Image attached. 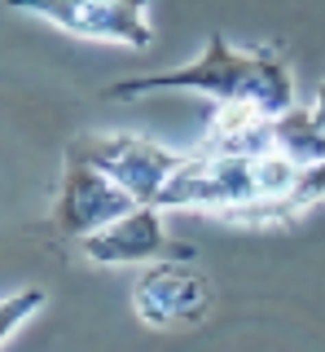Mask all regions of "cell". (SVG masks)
I'll return each mask as SVG.
<instances>
[{
  "label": "cell",
  "mask_w": 325,
  "mask_h": 352,
  "mask_svg": "<svg viewBox=\"0 0 325 352\" xmlns=\"http://www.w3.org/2000/svg\"><path fill=\"white\" fill-rule=\"evenodd\" d=\"M202 93L211 102H251L264 106L268 115H286L295 106V80H290V66L277 49H233L224 40V31H211L207 49L185 66H171V71H154V75H136V80H119L106 88V97H149V93Z\"/></svg>",
  "instance_id": "obj_1"
},
{
  "label": "cell",
  "mask_w": 325,
  "mask_h": 352,
  "mask_svg": "<svg viewBox=\"0 0 325 352\" xmlns=\"http://www.w3.org/2000/svg\"><path fill=\"white\" fill-rule=\"evenodd\" d=\"M264 198V154H211L193 150L176 168L154 207L162 212H207L220 216L224 207Z\"/></svg>",
  "instance_id": "obj_2"
},
{
  "label": "cell",
  "mask_w": 325,
  "mask_h": 352,
  "mask_svg": "<svg viewBox=\"0 0 325 352\" xmlns=\"http://www.w3.org/2000/svg\"><path fill=\"white\" fill-rule=\"evenodd\" d=\"M67 159H80L88 168L106 172L136 203H154L162 194V185L176 176V168L189 154H176V150L158 146V141L141 137V132H80V137H71Z\"/></svg>",
  "instance_id": "obj_3"
},
{
  "label": "cell",
  "mask_w": 325,
  "mask_h": 352,
  "mask_svg": "<svg viewBox=\"0 0 325 352\" xmlns=\"http://www.w3.org/2000/svg\"><path fill=\"white\" fill-rule=\"evenodd\" d=\"M5 5L18 14L45 18L80 40H101L136 53L154 44V27L145 18L149 0H5Z\"/></svg>",
  "instance_id": "obj_4"
},
{
  "label": "cell",
  "mask_w": 325,
  "mask_h": 352,
  "mask_svg": "<svg viewBox=\"0 0 325 352\" xmlns=\"http://www.w3.org/2000/svg\"><path fill=\"white\" fill-rule=\"evenodd\" d=\"M211 282L189 260H154L132 286V308L149 330H176V326H198L211 313Z\"/></svg>",
  "instance_id": "obj_5"
},
{
  "label": "cell",
  "mask_w": 325,
  "mask_h": 352,
  "mask_svg": "<svg viewBox=\"0 0 325 352\" xmlns=\"http://www.w3.org/2000/svg\"><path fill=\"white\" fill-rule=\"evenodd\" d=\"M132 207H136V198L119 181H110L106 172H97L80 159H62V181H58V198H53V225H58V234L84 242L88 234L106 229L110 220L128 216Z\"/></svg>",
  "instance_id": "obj_6"
},
{
  "label": "cell",
  "mask_w": 325,
  "mask_h": 352,
  "mask_svg": "<svg viewBox=\"0 0 325 352\" xmlns=\"http://www.w3.org/2000/svg\"><path fill=\"white\" fill-rule=\"evenodd\" d=\"M162 207L136 203L128 216L110 220L106 229H97L80 242V256L88 264H154L171 251L167 229H162Z\"/></svg>",
  "instance_id": "obj_7"
},
{
  "label": "cell",
  "mask_w": 325,
  "mask_h": 352,
  "mask_svg": "<svg viewBox=\"0 0 325 352\" xmlns=\"http://www.w3.org/2000/svg\"><path fill=\"white\" fill-rule=\"evenodd\" d=\"M277 115H268L264 106L251 102H220L207 124V146L211 154H268L277 150L273 141Z\"/></svg>",
  "instance_id": "obj_8"
},
{
  "label": "cell",
  "mask_w": 325,
  "mask_h": 352,
  "mask_svg": "<svg viewBox=\"0 0 325 352\" xmlns=\"http://www.w3.org/2000/svg\"><path fill=\"white\" fill-rule=\"evenodd\" d=\"M273 141L286 159L299 163V168L325 163V128H321V119L312 115V106H290L286 115H277Z\"/></svg>",
  "instance_id": "obj_9"
},
{
  "label": "cell",
  "mask_w": 325,
  "mask_h": 352,
  "mask_svg": "<svg viewBox=\"0 0 325 352\" xmlns=\"http://www.w3.org/2000/svg\"><path fill=\"white\" fill-rule=\"evenodd\" d=\"M45 300H49V295L40 291V286H27V291H14V295H9L5 308H0V344H9V339L18 335V326L45 308Z\"/></svg>",
  "instance_id": "obj_10"
},
{
  "label": "cell",
  "mask_w": 325,
  "mask_h": 352,
  "mask_svg": "<svg viewBox=\"0 0 325 352\" xmlns=\"http://www.w3.org/2000/svg\"><path fill=\"white\" fill-rule=\"evenodd\" d=\"M312 115L321 119V128H325V84L317 88V97H312Z\"/></svg>",
  "instance_id": "obj_11"
}]
</instances>
